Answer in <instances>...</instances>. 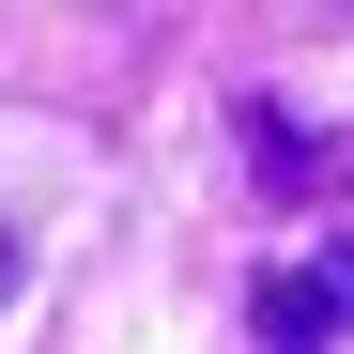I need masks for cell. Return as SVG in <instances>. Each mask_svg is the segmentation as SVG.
I'll return each instance as SVG.
<instances>
[{
    "label": "cell",
    "mask_w": 354,
    "mask_h": 354,
    "mask_svg": "<svg viewBox=\"0 0 354 354\" xmlns=\"http://www.w3.org/2000/svg\"><path fill=\"white\" fill-rule=\"evenodd\" d=\"M339 16H354V0H339Z\"/></svg>",
    "instance_id": "277c9868"
},
{
    "label": "cell",
    "mask_w": 354,
    "mask_h": 354,
    "mask_svg": "<svg viewBox=\"0 0 354 354\" xmlns=\"http://www.w3.org/2000/svg\"><path fill=\"white\" fill-rule=\"evenodd\" d=\"M247 324H262V354H354V231L308 247V262H277L247 292Z\"/></svg>",
    "instance_id": "6da1fadb"
},
{
    "label": "cell",
    "mask_w": 354,
    "mask_h": 354,
    "mask_svg": "<svg viewBox=\"0 0 354 354\" xmlns=\"http://www.w3.org/2000/svg\"><path fill=\"white\" fill-rule=\"evenodd\" d=\"M247 169H262L277 201H324V185H339V139H308L292 108H247Z\"/></svg>",
    "instance_id": "7a4b0ae2"
},
{
    "label": "cell",
    "mask_w": 354,
    "mask_h": 354,
    "mask_svg": "<svg viewBox=\"0 0 354 354\" xmlns=\"http://www.w3.org/2000/svg\"><path fill=\"white\" fill-rule=\"evenodd\" d=\"M0 308H16V231H0Z\"/></svg>",
    "instance_id": "3957f363"
}]
</instances>
